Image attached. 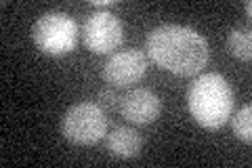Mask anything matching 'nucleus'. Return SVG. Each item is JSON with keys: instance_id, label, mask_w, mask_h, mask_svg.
Here are the masks:
<instances>
[{"instance_id": "8", "label": "nucleus", "mask_w": 252, "mask_h": 168, "mask_svg": "<svg viewBox=\"0 0 252 168\" xmlns=\"http://www.w3.org/2000/svg\"><path fill=\"white\" fill-rule=\"evenodd\" d=\"M143 149V137L128 126H116V129L107 134V151L116 158L130 160L137 158Z\"/></svg>"}, {"instance_id": "11", "label": "nucleus", "mask_w": 252, "mask_h": 168, "mask_svg": "<svg viewBox=\"0 0 252 168\" xmlns=\"http://www.w3.org/2000/svg\"><path fill=\"white\" fill-rule=\"evenodd\" d=\"M99 101H101V105H105V107H116L118 97H116V93H114V91L103 89V91L99 93Z\"/></svg>"}, {"instance_id": "6", "label": "nucleus", "mask_w": 252, "mask_h": 168, "mask_svg": "<svg viewBox=\"0 0 252 168\" xmlns=\"http://www.w3.org/2000/svg\"><path fill=\"white\" fill-rule=\"evenodd\" d=\"M147 71V57L139 49H124L114 55L103 66V80L114 86H128L139 82Z\"/></svg>"}, {"instance_id": "2", "label": "nucleus", "mask_w": 252, "mask_h": 168, "mask_svg": "<svg viewBox=\"0 0 252 168\" xmlns=\"http://www.w3.org/2000/svg\"><path fill=\"white\" fill-rule=\"evenodd\" d=\"M187 107L202 129L219 131L233 111V91L229 80L220 74H202L187 91Z\"/></svg>"}, {"instance_id": "7", "label": "nucleus", "mask_w": 252, "mask_h": 168, "mask_svg": "<svg viewBox=\"0 0 252 168\" xmlns=\"http://www.w3.org/2000/svg\"><path fill=\"white\" fill-rule=\"evenodd\" d=\"M120 114L132 124H152L162 114V101L149 89H132L120 99Z\"/></svg>"}, {"instance_id": "3", "label": "nucleus", "mask_w": 252, "mask_h": 168, "mask_svg": "<svg viewBox=\"0 0 252 168\" xmlns=\"http://www.w3.org/2000/svg\"><path fill=\"white\" fill-rule=\"evenodd\" d=\"M32 40L44 55L61 57L76 49L78 26L67 13L51 11L38 17L32 28Z\"/></svg>"}, {"instance_id": "1", "label": "nucleus", "mask_w": 252, "mask_h": 168, "mask_svg": "<svg viewBox=\"0 0 252 168\" xmlns=\"http://www.w3.org/2000/svg\"><path fill=\"white\" fill-rule=\"evenodd\" d=\"M145 51L149 59L156 61L170 74L195 76L208 61V42L200 32L185 26H160L147 34Z\"/></svg>"}, {"instance_id": "9", "label": "nucleus", "mask_w": 252, "mask_h": 168, "mask_svg": "<svg viewBox=\"0 0 252 168\" xmlns=\"http://www.w3.org/2000/svg\"><path fill=\"white\" fill-rule=\"evenodd\" d=\"M227 51H229L235 59L250 61L252 57V36L248 28H233L227 34Z\"/></svg>"}, {"instance_id": "4", "label": "nucleus", "mask_w": 252, "mask_h": 168, "mask_svg": "<svg viewBox=\"0 0 252 168\" xmlns=\"http://www.w3.org/2000/svg\"><path fill=\"white\" fill-rule=\"evenodd\" d=\"M61 134L74 145H94L107 134V116L97 103H76L61 118Z\"/></svg>"}, {"instance_id": "12", "label": "nucleus", "mask_w": 252, "mask_h": 168, "mask_svg": "<svg viewBox=\"0 0 252 168\" xmlns=\"http://www.w3.org/2000/svg\"><path fill=\"white\" fill-rule=\"evenodd\" d=\"M91 4L94 6V9L103 11V9H109V6H114V4H116V0H103V2H97V0H93Z\"/></svg>"}, {"instance_id": "10", "label": "nucleus", "mask_w": 252, "mask_h": 168, "mask_svg": "<svg viewBox=\"0 0 252 168\" xmlns=\"http://www.w3.org/2000/svg\"><path fill=\"white\" fill-rule=\"evenodd\" d=\"M231 131L233 134L244 143L252 141V107L244 105L238 114L231 118Z\"/></svg>"}, {"instance_id": "5", "label": "nucleus", "mask_w": 252, "mask_h": 168, "mask_svg": "<svg viewBox=\"0 0 252 168\" xmlns=\"http://www.w3.org/2000/svg\"><path fill=\"white\" fill-rule=\"evenodd\" d=\"M124 30L120 19L109 11H94L82 26V40L86 49L94 55H107L122 42Z\"/></svg>"}, {"instance_id": "13", "label": "nucleus", "mask_w": 252, "mask_h": 168, "mask_svg": "<svg viewBox=\"0 0 252 168\" xmlns=\"http://www.w3.org/2000/svg\"><path fill=\"white\" fill-rule=\"evenodd\" d=\"M244 6H246V13H248V17H250V13H252V4L246 0V2H244Z\"/></svg>"}]
</instances>
